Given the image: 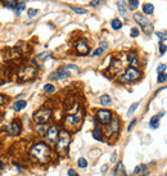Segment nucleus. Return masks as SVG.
<instances>
[{"label": "nucleus", "instance_id": "nucleus-42", "mask_svg": "<svg viewBox=\"0 0 167 176\" xmlns=\"http://www.w3.org/2000/svg\"><path fill=\"white\" fill-rule=\"evenodd\" d=\"M135 123H136V118H134V120L130 122V125H129V126H127V131L133 130V127H134V125H135Z\"/></svg>", "mask_w": 167, "mask_h": 176}, {"label": "nucleus", "instance_id": "nucleus-4", "mask_svg": "<svg viewBox=\"0 0 167 176\" xmlns=\"http://www.w3.org/2000/svg\"><path fill=\"white\" fill-rule=\"evenodd\" d=\"M106 126L107 129L103 135H106L109 142H114L120 134V130H121V121H120L118 117H112L109 123L106 125Z\"/></svg>", "mask_w": 167, "mask_h": 176}, {"label": "nucleus", "instance_id": "nucleus-49", "mask_svg": "<svg viewBox=\"0 0 167 176\" xmlns=\"http://www.w3.org/2000/svg\"><path fill=\"white\" fill-rule=\"evenodd\" d=\"M107 170H108V165H103V167H102V170H100V171H102V172H106Z\"/></svg>", "mask_w": 167, "mask_h": 176}, {"label": "nucleus", "instance_id": "nucleus-13", "mask_svg": "<svg viewBox=\"0 0 167 176\" xmlns=\"http://www.w3.org/2000/svg\"><path fill=\"white\" fill-rule=\"evenodd\" d=\"M127 59H129V63H130V67H134V68H138L140 63H139V59H138V54L136 52H129L127 54Z\"/></svg>", "mask_w": 167, "mask_h": 176}, {"label": "nucleus", "instance_id": "nucleus-28", "mask_svg": "<svg viewBox=\"0 0 167 176\" xmlns=\"http://www.w3.org/2000/svg\"><path fill=\"white\" fill-rule=\"evenodd\" d=\"M44 91L46 94H53L54 91H55V86L52 85V84H46V85H44Z\"/></svg>", "mask_w": 167, "mask_h": 176}, {"label": "nucleus", "instance_id": "nucleus-39", "mask_svg": "<svg viewBox=\"0 0 167 176\" xmlns=\"http://www.w3.org/2000/svg\"><path fill=\"white\" fill-rule=\"evenodd\" d=\"M139 35H140V31H139L138 28H135V27H134V28H131V36H133V37H138Z\"/></svg>", "mask_w": 167, "mask_h": 176}, {"label": "nucleus", "instance_id": "nucleus-5", "mask_svg": "<svg viewBox=\"0 0 167 176\" xmlns=\"http://www.w3.org/2000/svg\"><path fill=\"white\" fill-rule=\"evenodd\" d=\"M141 79V72L138 68L134 67H127L125 69V72L118 77V83L121 84H130V83H135V81Z\"/></svg>", "mask_w": 167, "mask_h": 176}, {"label": "nucleus", "instance_id": "nucleus-27", "mask_svg": "<svg viewBox=\"0 0 167 176\" xmlns=\"http://www.w3.org/2000/svg\"><path fill=\"white\" fill-rule=\"evenodd\" d=\"M167 80V75H166V71L165 72H160L158 73V77H157V81L158 84H165Z\"/></svg>", "mask_w": 167, "mask_h": 176}, {"label": "nucleus", "instance_id": "nucleus-41", "mask_svg": "<svg viewBox=\"0 0 167 176\" xmlns=\"http://www.w3.org/2000/svg\"><path fill=\"white\" fill-rule=\"evenodd\" d=\"M46 57H50V53H41V54H39L37 56V59H45Z\"/></svg>", "mask_w": 167, "mask_h": 176}, {"label": "nucleus", "instance_id": "nucleus-37", "mask_svg": "<svg viewBox=\"0 0 167 176\" xmlns=\"http://www.w3.org/2000/svg\"><path fill=\"white\" fill-rule=\"evenodd\" d=\"M138 105H139V103H134L133 105H131V107L129 108V111H127V115H133V113L135 112V111H136V108H138Z\"/></svg>", "mask_w": 167, "mask_h": 176}, {"label": "nucleus", "instance_id": "nucleus-9", "mask_svg": "<svg viewBox=\"0 0 167 176\" xmlns=\"http://www.w3.org/2000/svg\"><path fill=\"white\" fill-rule=\"evenodd\" d=\"M73 48L76 50V54L79 57H85L89 54V50H90V46H89V42L85 40V39H79L73 42Z\"/></svg>", "mask_w": 167, "mask_h": 176}, {"label": "nucleus", "instance_id": "nucleus-29", "mask_svg": "<svg viewBox=\"0 0 167 176\" xmlns=\"http://www.w3.org/2000/svg\"><path fill=\"white\" fill-rule=\"evenodd\" d=\"M63 69H66V71H73V72H76V73H79L80 72V69L77 66H73V64H67V66H64V67H62Z\"/></svg>", "mask_w": 167, "mask_h": 176}, {"label": "nucleus", "instance_id": "nucleus-17", "mask_svg": "<svg viewBox=\"0 0 167 176\" xmlns=\"http://www.w3.org/2000/svg\"><path fill=\"white\" fill-rule=\"evenodd\" d=\"M93 138L95 140H99V142H103V132H102L100 126H98V123L95 125L94 130H93Z\"/></svg>", "mask_w": 167, "mask_h": 176}, {"label": "nucleus", "instance_id": "nucleus-38", "mask_svg": "<svg viewBox=\"0 0 167 176\" xmlns=\"http://www.w3.org/2000/svg\"><path fill=\"white\" fill-rule=\"evenodd\" d=\"M157 36L161 39V41H163V42H166V39H167V34L165 32H157Z\"/></svg>", "mask_w": 167, "mask_h": 176}, {"label": "nucleus", "instance_id": "nucleus-3", "mask_svg": "<svg viewBox=\"0 0 167 176\" xmlns=\"http://www.w3.org/2000/svg\"><path fill=\"white\" fill-rule=\"evenodd\" d=\"M72 140V135L71 132L67 130H61L59 134H58V138L55 140V150L57 153H59L61 156H66L68 153L69 149V144H71Z\"/></svg>", "mask_w": 167, "mask_h": 176}, {"label": "nucleus", "instance_id": "nucleus-10", "mask_svg": "<svg viewBox=\"0 0 167 176\" xmlns=\"http://www.w3.org/2000/svg\"><path fill=\"white\" fill-rule=\"evenodd\" d=\"M58 134H59V129H58L57 125H50V127L46 129L44 138L48 140L49 143H54L58 138Z\"/></svg>", "mask_w": 167, "mask_h": 176}, {"label": "nucleus", "instance_id": "nucleus-1", "mask_svg": "<svg viewBox=\"0 0 167 176\" xmlns=\"http://www.w3.org/2000/svg\"><path fill=\"white\" fill-rule=\"evenodd\" d=\"M53 154L50 147L45 142H37L35 143L30 149V158L34 162L39 163V165H46L50 162Z\"/></svg>", "mask_w": 167, "mask_h": 176}, {"label": "nucleus", "instance_id": "nucleus-8", "mask_svg": "<svg viewBox=\"0 0 167 176\" xmlns=\"http://www.w3.org/2000/svg\"><path fill=\"white\" fill-rule=\"evenodd\" d=\"M53 117L52 109L49 108H40L39 111L34 113V121L35 123H48Z\"/></svg>", "mask_w": 167, "mask_h": 176}, {"label": "nucleus", "instance_id": "nucleus-7", "mask_svg": "<svg viewBox=\"0 0 167 176\" xmlns=\"http://www.w3.org/2000/svg\"><path fill=\"white\" fill-rule=\"evenodd\" d=\"M37 75V69L34 66H25L21 71L18 72V80L21 83H27V81L34 80Z\"/></svg>", "mask_w": 167, "mask_h": 176}, {"label": "nucleus", "instance_id": "nucleus-26", "mask_svg": "<svg viewBox=\"0 0 167 176\" xmlns=\"http://www.w3.org/2000/svg\"><path fill=\"white\" fill-rule=\"evenodd\" d=\"M147 170H148V166H147V165H139V166L135 167L134 174H135V175H139V174H143V172H144V171H147Z\"/></svg>", "mask_w": 167, "mask_h": 176}, {"label": "nucleus", "instance_id": "nucleus-35", "mask_svg": "<svg viewBox=\"0 0 167 176\" xmlns=\"http://www.w3.org/2000/svg\"><path fill=\"white\" fill-rule=\"evenodd\" d=\"M37 13H39V10L37 9H32V8L27 10V15H28L30 18H32V17H35V15H37Z\"/></svg>", "mask_w": 167, "mask_h": 176}, {"label": "nucleus", "instance_id": "nucleus-44", "mask_svg": "<svg viewBox=\"0 0 167 176\" xmlns=\"http://www.w3.org/2000/svg\"><path fill=\"white\" fill-rule=\"evenodd\" d=\"M68 176H79V174H77L73 169H69L68 170Z\"/></svg>", "mask_w": 167, "mask_h": 176}, {"label": "nucleus", "instance_id": "nucleus-30", "mask_svg": "<svg viewBox=\"0 0 167 176\" xmlns=\"http://www.w3.org/2000/svg\"><path fill=\"white\" fill-rule=\"evenodd\" d=\"M36 131L39 132V134L44 135L45 131H46V126H45L44 123H36Z\"/></svg>", "mask_w": 167, "mask_h": 176}, {"label": "nucleus", "instance_id": "nucleus-18", "mask_svg": "<svg viewBox=\"0 0 167 176\" xmlns=\"http://www.w3.org/2000/svg\"><path fill=\"white\" fill-rule=\"evenodd\" d=\"M27 107V102L26 100H15L14 103H13V109L15 112H19V111H22V109H25Z\"/></svg>", "mask_w": 167, "mask_h": 176}, {"label": "nucleus", "instance_id": "nucleus-48", "mask_svg": "<svg viewBox=\"0 0 167 176\" xmlns=\"http://www.w3.org/2000/svg\"><path fill=\"white\" fill-rule=\"evenodd\" d=\"M4 169H5V163H4L3 161H0V171H3Z\"/></svg>", "mask_w": 167, "mask_h": 176}, {"label": "nucleus", "instance_id": "nucleus-43", "mask_svg": "<svg viewBox=\"0 0 167 176\" xmlns=\"http://www.w3.org/2000/svg\"><path fill=\"white\" fill-rule=\"evenodd\" d=\"M99 46H100V48H103L104 50H107L108 48H109V46H108V44H107L106 41H100V42H99Z\"/></svg>", "mask_w": 167, "mask_h": 176}, {"label": "nucleus", "instance_id": "nucleus-16", "mask_svg": "<svg viewBox=\"0 0 167 176\" xmlns=\"http://www.w3.org/2000/svg\"><path fill=\"white\" fill-rule=\"evenodd\" d=\"M122 68V62L118 61V59H113V62L111 63V72L112 73H118L120 71H121Z\"/></svg>", "mask_w": 167, "mask_h": 176}, {"label": "nucleus", "instance_id": "nucleus-20", "mask_svg": "<svg viewBox=\"0 0 167 176\" xmlns=\"http://www.w3.org/2000/svg\"><path fill=\"white\" fill-rule=\"evenodd\" d=\"M117 7H118V10H120V13H121L122 17L127 18V8L125 5V1H123V0H118V1H117Z\"/></svg>", "mask_w": 167, "mask_h": 176}, {"label": "nucleus", "instance_id": "nucleus-23", "mask_svg": "<svg viewBox=\"0 0 167 176\" xmlns=\"http://www.w3.org/2000/svg\"><path fill=\"white\" fill-rule=\"evenodd\" d=\"M154 10V5L150 3H145L144 5H143V12H144V14H152Z\"/></svg>", "mask_w": 167, "mask_h": 176}, {"label": "nucleus", "instance_id": "nucleus-14", "mask_svg": "<svg viewBox=\"0 0 167 176\" xmlns=\"http://www.w3.org/2000/svg\"><path fill=\"white\" fill-rule=\"evenodd\" d=\"M69 73L68 71H66V69L63 68H61V69H58V71L55 72H53V75L50 76V79H55V80H64V79H67V77H69Z\"/></svg>", "mask_w": 167, "mask_h": 176}, {"label": "nucleus", "instance_id": "nucleus-15", "mask_svg": "<svg viewBox=\"0 0 167 176\" xmlns=\"http://www.w3.org/2000/svg\"><path fill=\"white\" fill-rule=\"evenodd\" d=\"M165 116V112H162L160 113V115H156V116H153V117H150V121H149V126L152 127V129H158V126H160V118L161 117H163Z\"/></svg>", "mask_w": 167, "mask_h": 176}, {"label": "nucleus", "instance_id": "nucleus-33", "mask_svg": "<svg viewBox=\"0 0 167 176\" xmlns=\"http://www.w3.org/2000/svg\"><path fill=\"white\" fill-rule=\"evenodd\" d=\"M25 8H26V4L23 3V1H19V3H18V5L15 7V9H14V10H15V13H17V14H19L23 9H25Z\"/></svg>", "mask_w": 167, "mask_h": 176}, {"label": "nucleus", "instance_id": "nucleus-40", "mask_svg": "<svg viewBox=\"0 0 167 176\" xmlns=\"http://www.w3.org/2000/svg\"><path fill=\"white\" fill-rule=\"evenodd\" d=\"M165 71H166V64L165 63H162V64H160L157 67V72L158 73H160V72H165Z\"/></svg>", "mask_w": 167, "mask_h": 176}, {"label": "nucleus", "instance_id": "nucleus-46", "mask_svg": "<svg viewBox=\"0 0 167 176\" xmlns=\"http://www.w3.org/2000/svg\"><path fill=\"white\" fill-rule=\"evenodd\" d=\"M100 1H102V0H93V1H91V7H98L100 4Z\"/></svg>", "mask_w": 167, "mask_h": 176}, {"label": "nucleus", "instance_id": "nucleus-31", "mask_svg": "<svg viewBox=\"0 0 167 176\" xmlns=\"http://www.w3.org/2000/svg\"><path fill=\"white\" fill-rule=\"evenodd\" d=\"M77 166H79L80 169H86L88 167V161L84 157H81V158H79V161H77Z\"/></svg>", "mask_w": 167, "mask_h": 176}, {"label": "nucleus", "instance_id": "nucleus-25", "mask_svg": "<svg viewBox=\"0 0 167 176\" xmlns=\"http://www.w3.org/2000/svg\"><path fill=\"white\" fill-rule=\"evenodd\" d=\"M111 26H112V28H113V30H121V27H122V22L120 21L118 18H114V19H112Z\"/></svg>", "mask_w": 167, "mask_h": 176}, {"label": "nucleus", "instance_id": "nucleus-6", "mask_svg": "<svg viewBox=\"0 0 167 176\" xmlns=\"http://www.w3.org/2000/svg\"><path fill=\"white\" fill-rule=\"evenodd\" d=\"M134 21L141 27L143 32H144L145 35H150V34L153 32V25L150 23V21L145 17L144 14H141V13H135V14H134Z\"/></svg>", "mask_w": 167, "mask_h": 176}, {"label": "nucleus", "instance_id": "nucleus-12", "mask_svg": "<svg viewBox=\"0 0 167 176\" xmlns=\"http://www.w3.org/2000/svg\"><path fill=\"white\" fill-rule=\"evenodd\" d=\"M112 112L109 111V109H99L98 112H96V118L99 120V122L102 125H108L109 123V121L112 120Z\"/></svg>", "mask_w": 167, "mask_h": 176}, {"label": "nucleus", "instance_id": "nucleus-21", "mask_svg": "<svg viewBox=\"0 0 167 176\" xmlns=\"http://www.w3.org/2000/svg\"><path fill=\"white\" fill-rule=\"evenodd\" d=\"M99 102H100V104L106 107V105H109L112 103V98L108 95V94H103V95H100Z\"/></svg>", "mask_w": 167, "mask_h": 176}, {"label": "nucleus", "instance_id": "nucleus-32", "mask_svg": "<svg viewBox=\"0 0 167 176\" xmlns=\"http://www.w3.org/2000/svg\"><path fill=\"white\" fill-rule=\"evenodd\" d=\"M69 8H71V9L75 12V13H77V14H86L88 13V12L85 10L84 8H77V7H72V5L69 7Z\"/></svg>", "mask_w": 167, "mask_h": 176}, {"label": "nucleus", "instance_id": "nucleus-11", "mask_svg": "<svg viewBox=\"0 0 167 176\" xmlns=\"http://www.w3.org/2000/svg\"><path fill=\"white\" fill-rule=\"evenodd\" d=\"M7 131H8V134H9L10 136H17V135H19V134H21V131H22V123H21V121H19V120H13L9 125H8Z\"/></svg>", "mask_w": 167, "mask_h": 176}, {"label": "nucleus", "instance_id": "nucleus-19", "mask_svg": "<svg viewBox=\"0 0 167 176\" xmlns=\"http://www.w3.org/2000/svg\"><path fill=\"white\" fill-rule=\"evenodd\" d=\"M114 176H126L125 166H123V163L121 161L117 163V166H116V169H114Z\"/></svg>", "mask_w": 167, "mask_h": 176}, {"label": "nucleus", "instance_id": "nucleus-45", "mask_svg": "<svg viewBox=\"0 0 167 176\" xmlns=\"http://www.w3.org/2000/svg\"><path fill=\"white\" fill-rule=\"evenodd\" d=\"M5 102H7V98L4 96L3 94H0V105H1V104H4V103H5Z\"/></svg>", "mask_w": 167, "mask_h": 176}, {"label": "nucleus", "instance_id": "nucleus-36", "mask_svg": "<svg viewBox=\"0 0 167 176\" xmlns=\"http://www.w3.org/2000/svg\"><path fill=\"white\" fill-rule=\"evenodd\" d=\"M160 54L161 56H165L166 54V44L163 41H160Z\"/></svg>", "mask_w": 167, "mask_h": 176}, {"label": "nucleus", "instance_id": "nucleus-34", "mask_svg": "<svg viewBox=\"0 0 167 176\" xmlns=\"http://www.w3.org/2000/svg\"><path fill=\"white\" fill-rule=\"evenodd\" d=\"M103 52H104V49H103V48H100V46H99L98 49H95L94 52H93L91 56H93V57H99V56H102V54H103Z\"/></svg>", "mask_w": 167, "mask_h": 176}, {"label": "nucleus", "instance_id": "nucleus-47", "mask_svg": "<svg viewBox=\"0 0 167 176\" xmlns=\"http://www.w3.org/2000/svg\"><path fill=\"white\" fill-rule=\"evenodd\" d=\"M116 159H117V153H116V152H114V153H113V154H112L111 162H112V163H113V162H116Z\"/></svg>", "mask_w": 167, "mask_h": 176}, {"label": "nucleus", "instance_id": "nucleus-2", "mask_svg": "<svg viewBox=\"0 0 167 176\" xmlns=\"http://www.w3.org/2000/svg\"><path fill=\"white\" fill-rule=\"evenodd\" d=\"M84 121V111L82 108L76 105V109L73 112H68L63 118V126L67 131H76L81 127V123Z\"/></svg>", "mask_w": 167, "mask_h": 176}, {"label": "nucleus", "instance_id": "nucleus-22", "mask_svg": "<svg viewBox=\"0 0 167 176\" xmlns=\"http://www.w3.org/2000/svg\"><path fill=\"white\" fill-rule=\"evenodd\" d=\"M4 5H5L8 9H15V7L18 5V0H3Z\"/></svg>", "mask_w": 167, "mask_h": 176}, {"label": "nucleus", "instance_id": "nucleus-24", "mask_svg": "<svg viewBox=\"0 0 167 176\" xmlns=\"http://www.w3.org/2000/svg\"><path fill=\"white\" fill-rule=\"evenodd\" d=\"M125 1L127 3V8H129L130 10L138 9V7H139V0H125Z\"/></svg>", "mask_w": 167, "mask_h": 176}]
</instances>
